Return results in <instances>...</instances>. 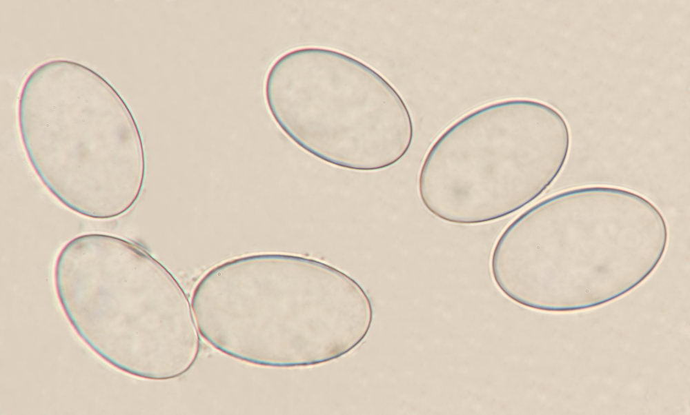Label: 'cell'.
<instances>
[{
  "mask_svg": "<svg viewBox=\"0 0 690 415\" xmlns=\"http://www.w3.org/2000/svg\"><path fill=\"white\" fill-rule=\"evenodd\" d=\"M268 110L308 154L343 169L372 172L409 150L413 124L397 90L357 59L304 47L279 57L265 81Z\"/></svg>",
  "mask_w": 690,
  "mask_h": 415,
  "instance_id": "2",
  "label": "cell"
},
{
  "mask_svg": "<svg viewBox=\"0 0 690 415\" xmlns=\"http://www.w3.org/2000/svg\"><path fill=\"white\" fill-rule=\"evenodd\" d=\"M570 144L564 118L548 104L526 99L487 104L459 119L431 145L418 174L420 201L452 224L501 219L553 183Z\"/></svg>",
  "mask_w": 690,
  "mask_h": 415,
  "instance_id": "1",
  "label": "cell"
},
{
  "mask_svg": "<svg viewBox=\"0 0 690 415\" xmlns=\"http://www.w3.org/2000/svg\"><path fill=\"white\" fill-rule=\"evenodd\" d=\"M24 149L35 174L62 205L107 220L130 210L146 173L140 132L124 119H20Z\"/></svg>",
  "mask_w": 690,
  "mask_h": 415,
  "instance_id": "4",
  "label": "cell"
},
{
  "mask_svg": "<svg viewBox=\"0 0 690 415\" xmlns=\"http://www.w3.org/2000/svg\"><path fill=\"white\" fill-rule=\"evenodd\" d=\"M668 241L664 216L644 196L612 186L578 188L537 203L513 220L494 245L491 272L506 297L530 307L566 261L658 263Z\"/></svg>",
  "mask_w": 690,
  "mask_h": 415,
  "instance_id": "3",
  "label": "cell"
}]
</instances>
